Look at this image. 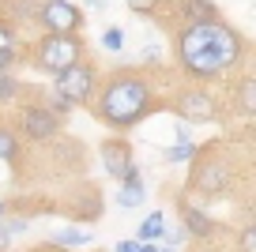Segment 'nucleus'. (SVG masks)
<instances>
[{
	"mask_svg": "<svg viewBox=\"0 0 256 252\" xmlns=\"http://www.w3.org/2000/svg\"><path fill=\"white\" fill-rule=\"evenodd\" d=\"M53 94H60L68 106H83L90 94H94V72H90L83 60L60 68L53 76Z\"/></svg>",
	"mask_w": 256,
	"mask_h": 252,
	"instance_id": "obj_4",
	"label": "nucleus"
},
{
	"mask_svg": "<svg viewBox=\"0 0 256 252\" xmlns=\"http://www.w3.org/2000/svg\"><path fill=\"white\" fill-rule=\"evenodd\" d=\"M117 252H136V241H117Z\"/></svg>",
	"mask_w": 256,
	"mask_h": 252,
	"instance_id": "obj_25",
	"label": "nucleus"
},
{
	"mask_svg": "<svg viewBox=\"0 0 256 252\" xmlns=\"http://www.w3.org/2000/svg\"><path fill=\"white\" fill-rule=\"evenodd\" d=\"M136 252H158V244H154V241H140Z\"/></svg>",
	"mask_w": 256,
	"mask_h": 252,
	"instance_id": "obj_24",
	"label": "nucleus"
},
{
	"mask_svg": "<svg viewBox=\"0 0 256 252\" xmlns=\"http://www.w3.org/2000/svg\"><path fill=\"white\" fill-rule=\"evenodd\" d=\"M120 181H124V188L117 192V204H120V207H140V204L147 200L144 177H140V170H136V166H132V170H128L124 177H120Z\"/></svg>",
	"mask_w": 256,
	"mask_h": 252,
	"instance_id": "obj_10",
	"label": "nucleus"
},
{
	"mask_svg": "<svg viewBox=\"0 0 256 252\" xmlns=\"http://www.w3.org/2000/svg\"><path fill=\"white\" fill-rule=\"evenodd\" d=\"M102 166L110 177H124L128 170H132V147H128L124 140H110L102 147Z\"/></svg>",
	"mask_w": 256,
	"mask_h": 252,
	"instance_id": "obj_9",
	"label": "nucleus"
},
{
	"mask_svg": "<svg viewBox=\"0 0 256 252\" xmlns=\"http://www.w3.org/2000/svg\"><path fill=\"white\" fill-rule=\"evenodd\" d=\"M184 234H196V237H211L215 234V222L200 211V207H184Z\"/></svg>",
	"mask_w": 256,
	"mask_h": 252,
	"instance_id": "obj_11",
	"label": "nucleus"
},
{
	"mask_svg": "<svg viewBox=\"0 0 256 252\" xmlns=\"http://www.w3.org/2000/svg\"><path fill=\"white\" fill-rule=\"evenodd\" d=\"M0 49H16V38H12V30L4 23H0Z\"/></svg>",
	"mask_w": 256,
	"mask_h": 252,
	"instance_id": "obj_22",
	"label": "nucleus"
},
{
	"mask_svg": "<svg viewBox=\"0 0 256 252\" xmlns=\"http://www.w3.org/2000/svg\"><path fill=\"white\" fill-rule=\"evenodd\" d=\"M158 252H174V248H158Z\"/></svg>",
	"mask_w": 256,
	"mask_h": 252,
	"instance_id": "obj_26",
	"label": "nucleus"
},
{
	"mask_svg": "<svg viewBox=\"0 0 256 252\" xmlns=\"http://www.w3.org/2000/svg\"><path fill=\"white\" fill-rule=\"evenodd\" d=\"M184 19L188 23H215L218 12L211 0H184Z\"/></svg>",
	"mask_w": 256,
	"mask_h": 252,
	"instance_id": "obj_12",
	"label": "nucleus"
},
{
	"mask_svg": "<svg viewBox=\"0 0 256 252\" xmlns=\"http://www.w3.org/2000/svg\"><path fill=\"white\" fill-rule=\"evenodd\" d=\"M177 56H181V68L188 76L215 79L241 60V38L222 19H215V23H188L181 30V38H177Z\"/></svg>",
	"mask_w": 256,
	"mask_h": 252,
	"instance_id": "obj_1",
	"label": "nucleus"
},
{
	"mask_svg": "<svg viewBox=\"0 0 256 252\" xmlns=\"http://www.w3.org/2000/svg\"><path fill=\"white\" fill-rule=\"evenodd\" d=\"M16 90H19V83L12 76H0V102H8V98H16Z\"/></svg>",
	"mask_w": 256,
	"mask_h": 252,
	"instance_id": "obj_19",
	"label": "nucleus"
},
{
	"mask_svg": "<svg viewBox=\"0 0 256 252\" xmlns=\"http://www.w3.org/2000/svg\"><path fill=\"white\" fill-rule=\"evenodd\" d=\"M38 19L49 34H76L83 26L80 8L68 4V0H46V4H38Z\"/></svg>",
	"mask_w": 256,
	"mask_h": 252,
	"instance_id": "obj_5",
	"label": "nucleus"
},
{
	"mask_svg": "<svg viewBox=\"0 0 256 252\" xmlns=\"http://www.w3.org/2000/svg\"><path fill=\"white\" fill-rule=\"evenodd\" d=\"M151 106V87L136 76H117L106 83L102 98H98V117L113 128H132Z\"/></svg>",
	"mask_w": 256,
	"mask_h": 252,
	"instance_id": "obj_2",
	"label": "nucleus"
},
{
	"mask_svg": "<svg viewBox=\"0 0 256 252\" xmlns=\"http://www.w3.org/2000/svg\"><path fill=\"white\" fill-rule=\"evenodd\" d=\"M226 184H230V170H226V162H200L196 166V174H192V188L200 192H222Z\"/></svg>",
	"mask_w": 256,
	"mask_h": 252,
	"instance_id": "obj_8",
	"label": "nucleus"
},
{
	"mask_svg": "<svg viewBox=\"0 0 256 252\" xmlns=\"http://www.w3.org/2000/svg\"><path fill=\"white\" fill-rule=\"evenodd\" d=\"M102 46L110 49V53H120V46H124V30H120V26H110V30H102Z\"/></svg>",
	"mask_w": 256,
	"mask_h": 252,
	"instance_id": "obj_18",
	"label": "nucleus"
},
{
	"mask_svg": "<svg viewBox=\"0 0 256 252\" xmlns=\"http://www.w3.org/2000/svg\"><path fill=\"white\" fill-rule=\"evenodd\" d=\"M0 211H4V204H0Z\"/></svg>",
	"mask_w": 256,
	"mask_h": 252,
	"instance_id": "obj_27",
	"label": "nucleus"
},
{
	"mask_svg": "<svg viewBox=\"0 0 256 252\" xmlns=\"http://www.w3.org/2000/svg\"><path fill=\"white\" fill-rule=\"evenodd\" d=\"M12 60H16V49H0V72L8 68V64H12Z\"/></svg>",
	"mask_w": 256,
	"mask_h": 252,
	"instance_id": "obj_23",
	"label": "nucleus"
},
{
	"mask_svg": "<svg viewBox=\"0 0 256 252\" xmlns=\"http://www.w3.org/2000/svg\"><path fill=\"white\" fill-rule=\"evenodd\" d=\"M192 154H196V147H192L188 140H181L177 147H166V150H162V158H166L170 166H181V162H188Z\"/></svg>",
	"mask_w": 256,
	"mask_h": 252,
	"instance_id": "obj_16",
	"label": "nucleus"
},
{
	"mask_svg": "<svg viewBox=\"0 0 256 252\" xmlns=\"http://www.w3.org/2000/svg\"><path fill=\"white\" fill-rule=\"evenodd\" d=\"M177 113L184 120H196V124H211L218 117V106L208 90H184V94H177Z\"/></svg>",
	"mask_w": 256,
	"mask_h": 252,
	"instance_id": "obj_6",
	"label": "nucleus"
},
{
	"mask_svg": "<svg viewBox=\"0 0 256 252\" xmlns=\"http://www.w3.org/2000/svg\"><path fill=\"white\" fill-rule=\"evenodd\" d=\"M83 56V46L80 38H72V34H49V38L38 42V53H34V64H38L42 72H60L68 68V64H76Z\"/></svg>",
	"mask_w": 256,
	"mask_h": 252,
	"instance_id": "obj_3",
	"label": "nucleus"
},
{
	"mask_svg": "<svg viewBox=\"0 0 256 252\" xmlns=\"http://www.w3.org/2000/svg\"><path fill=\"white\" fill-rule=\"evenodd\" d=\"M238 106H241V113H248V117L256 113V79H245L238 87Z\"/></svg>",
	"mask_w": 256,
	"mask_h": 252,
	"instance_id": "obj_14",
	"label": "nucleus"
},
{
	"mask_svg": "<svg viewBox=\"0 0 256 252\" xmlns=\"http://www.w3.org/2000/svg\"><path fill=\"white\" fill-rule=\"evenodd\" d=\"M16 154H19V140H16V132L0 128V162H12Z\"/></svg>",
	"mask_w": 256,
	"mask_h": 252,
	"instance_id": "obj_17",
	"label": "nucleus"
},
{
	"mask_svg": "<svg viewBox=\"0 0 256 252\" xmlns=\"http://www.w3.org/2000/svg\"><path fill=\"white\" fill-rule=\"evenodd\" d=\"M158 237H166V214L154 211L151 218H144V226H140V241H158Z\"/></svg>",
	"mask_w": 256,
	"mask_h": 252,
	"instance_id": "obj_13",
	"label": "nucleus"
},
{
	"mask_svg": "<svg viewBox=\"0 0 256 252\" xmlns=\"http://www.w3.org/2000/svg\"><path fill=\"white\" fill-rule=\"evenodd\" d=\"M23 132L30 140H53L56 136V113L46 106H26L23 110Z\"/></svg>",
	"mask_w": 256,
	"mask_h": 252,
	"instance_id": "obj_7",
	"label": "nucleus"
},
{
	"mask_svg": "<svg viewBox=\"0 0 256 252\" xmlns=\"http://www.w3.org/2000/svg\"><path fill=\"white\" fill-rule=\"evenodd\" d=\"M128 8H132V12H154V8H158V0H128Z\"/></svg>",
	"mask_w": 256,
	"mask_h": 252,
	"instance_id": "obj_21",
	"label": "nucleus"
},
{
	"mask_svg": "<svg viewBox=\"0 0 256 252\" xmlns=\"http://www.w3.org/2000/svg\"><path fill=\"white\" fill-rule=\"evenodd\" d=\"M53 241H56V244H64V248H80V244H87V241H90V234H87V230H56Z\"/></svg>",
	"mask_w": 256,
	"mask_h": 252,
	"instance_id": "obj_15",
	"label": "nucleus"
},
{
	"mask_svg": "<svg viewBox=\"0 0 256 252\" xmlns=\"http://www.w3.org/2000/svg\"><path fill=\"white\" fill-rule=\"evenodd\" d=\"M241 252H256V230H252V226L241 234Z\"/></svg>",
	"mask_w": 256,
	"mask_h": 252,
	"instance_id": "obj_20",
	"label": "nucleus"
}]
</instances>
